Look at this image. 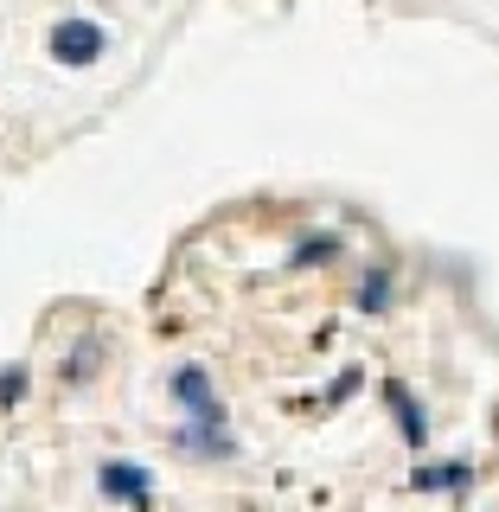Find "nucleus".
<instances>
[{"instance_id":"obj_1","label":"nucleus","mask_w":499,"mask_h":512,"mask_svg":"<svg viewBox=\"0 0 499 512\" xmlns=\"http://www.w3.org/2000/svg\"><path fill=\"white\" fill-rule=\"evenodd\" d=\"M109 365H116L109 327H77L58 352V391H96V384L109 378Z\"/></svg>"},{"instance_id":"obj_2","label":"nucleus","mask_w":499,"mask_h":512,"mask_svg":"<svg viewBox=\"0 0 499 512\" xmlns=\"http://www.w3.org/2000/svg\"><path fill=\"white\" fill-rule=\"evenodd\" d=\"M404 308V269L391 263V256H372V263L352 269V314L365 320H384Z\"/></svg>"},{"instance_id":"obj_3","label":"nucleus","mask_w":499,"mask_h":512,"mask_svg":"<svg viewBox=\"0 0 499 512\" xmlns=\"http://www.w3.org/2000/svg\"><path fill=\"white\" fill-rule=\"evenodd\" d=\"M167 397H173V410H180V416H205V423H231V410H224L218 384H212V372H205L199 359H180V365L167 372Z\"/></svg>"},{"instance_id":"obj_4","label":"nucleus","mask_w":499,"mask_h":512,"mask_svg":"<svg viewBox=\"0 0 499 512\" xmlns=\"http://www.w3.org/2000/svg\"><path fill=\"white\" fill-rule=\"evenodd\" d=\"M103 52H109V26H96V20H58L45 32V58L58 71H90Z\"/></svg>"},{"instance_id":"obj_5","label":"nucleus","mask_w":499,"mask_h":512,"mask_svg":"<svg viewBox=\"0 0 499 512\" xmlns=\"http://www.w3.org/2000/svg\"><path fill=\"white\" fill-rule=\"evenodd\" d=\"M154 474L141 468V461H122V455H109V461H96V500H109V506H128V512H148L154 506Z\"/></svg>"},{"instance_id":"obj_6","label":"nucleus","mask_w":499,"mask_h":512,"mask_svg":"<svg viewBox=\"0 0 499 512\" xmlns=\"http://www.w3.org/2000/svg\"><path fill=\"white\" fill-rule=\"evenodd\" d=\"M167 442H173V455H186V461H237L244 455L237 436H231V423H205V416H180Z\"/></svg>"},{"instance_id":"obj_7","label":"nucleus","mask_w":499,"mask_h":512,"mask_svg":"<svg viewBox=\"0 0 499 512\" xmlns=\"http://www.w3.org/2000/svg\"><path fill=\"white\" fill-rule=\"evenodd\" d=\"M378 397H384V410H391V423H397V436H404V448H416V455H423V448H429V410H423V397H416V384L384 378Z\"/></svg>"},{"instance_id":"obj_8","label":"nucleus","mask_w":499,"mask_h":512,"mask_svg":"<svg viewBox=\"0 0 499 512\" xmlns=\"http://www.w3.org/2000/svg\"><path fill=\"white\" fill-rule=\"evenodd\" d=\"M474 480H480V468L474 461H423V468L410 474V493H474Z\"/></svg>"},{"instance_id":"obj_9","label":"nucleus","mask_w":499,"mask_h":512,"mask_svg":"<svg viewBox=\"0 0 499 512\" xmlns=\"http://www.w3.org/2000/svg\"><path fill=\"white\" fill-rule=\"evenodd\" d=\"M340 256H346V237L340 231H301L295 244H288V269L308 276V269H333Z\"/></svg>"},{"instance_id":"obj_10","label":"nucleus","mask_w":499,"mask_h":512,"mask_svg":"<svg viewBox=\"0 0 499 512\" xmlns=\"http://www.w3.org/2000/svg\"><path fill=\"white\" fill-rule=\"evenodd\" d=\"M26 391H32V365H26V359L0 365V410H20V404H26Z\"/></svg>"},{"instance_id":"obj_11","label":"nucleus","mask_w":499,"mask_h":512,"mask_svg":"<svg viewBox=\"0 0 499 512\" xmlns=\"http://www.w3.org/2000/svg\"><path fill=\"white\" fill-rule=\"evenodd\" d=\"M359 384H365V372H359V365H352V372H340V378H333V391H327V404H346V397H352V391H359Z\"/></svg>"}]
</instances>
